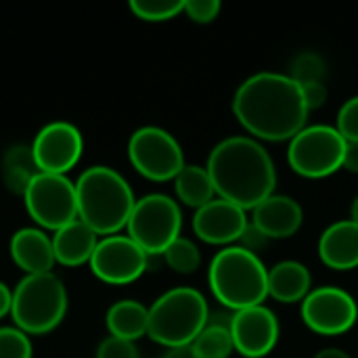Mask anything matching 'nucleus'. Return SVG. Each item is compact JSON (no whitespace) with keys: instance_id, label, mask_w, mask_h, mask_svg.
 <instances>
[{"instance_id":"1","label":"nucleus","mask_w":358,"mask_h":358,"mask_svg":"<svg viewBox=\"0 0 358 358\" xmlns=\"http://www.w3.org/2000/svg\"><path fill=\"white\" fill-rule=\"evenodd\" d=\"M237 122L256 141H292L306 128L308 105L302 86L287 73L260 71L239 84L233 96Z\"/></svg>"},{"instance_id":"2","label":"nucleus","mask_w":358,"mask_h":358,"mask_svg":"<svg viewBox=\"0 0 358 358\" xmlns=\"http://www.w3.org/2000/svg\"><path fill=\"white\" fill-rule=\"evenodd\" d=\"M216 197L227 199L245 212L254 210L275 193L277 168L271 153L252 136H229L220 141L206 166Z\"/></svg>"},{"instance_id":"3","label":"nucleus","mask_w":358,"mask_h":358,"mask_svg":"<svg viewBox=\"0 0 358 358\" xmlns=\"http://www.w3.org/2000/svg\"><path fill=\"white\" fill-rule=\"evenodd\" d=\"M78 218L99 237L120 235L134 210L136 197L128 180L109 166H90L76 180Z\"/></svg>"},{"instance_id":"4","label":"nucleus","mask_w":358,"mask_h":358,"mask_svg":"<svg viewBox=\"0 0 358 358\" xmlns=\"http://www.w3.org/2000/svg\"><path fill=\"white\" fill-rule=\"evenodd\" d=\"M208 281L214 298L231 310L260 306L268 298V268L264 262L239 248H222L210 262Z\"/></svg>"},{"instance_id":"5","label":"nucleus","mask_w":358,"mask_h":358,"mask_svg":"<svg viewBox=\"0 0 358 358\" xmlns=\"http://www.w3.org/2000/svg\"><path fill=\"white\" fill-rule=\"evenodd\" d=\"M208 319L210 308L199 289L174 287L149 306L147 336L166 350L191 346L208 325Z\"/></svg>"},{"instance_id":"6","label":"nucleus","mask_w":358,"mask_h":358,"mask_svg":"<svg viewBox=\"0 0 358 358\" xmlns=\"http://www.w3.org/2000/svg\"><path fill=\"white\" fill-rule=\"evenodd\" d=\"M67 308V289L55 273L25 275L13 289L10 319L29 338L55 331L65 321Z\"/></svg>"},{"instance_id":"7","label":"nucleus","mask_w":358,"mask_h":358,"mask_svg":"<svg viewBox=\"0 0 358 358\" xmlns=\"http://www.w3.org/2000/svg\"><path fill=\"white\" fill-rule=\"evenodd\" d=\"M182 212L178 201L164 193H149L136 199L126 224V235L141 245L147 256H162L180 237Z\"/></svg>"},{"instance_id":"8","label":"nucleus","mask_w":358,"mask_h":358,"mask_svg":"<svg viewBox=\"0 0 358 358\" xmlns=\"http://www.w3.org/2000/svg\"><path fill=\"white\" fill-rule=\"evenodd\" d=\"M346 145V138L336 126L313 124L289 141L287 162L304 178H325L342 168Z\"/></svg>"},{"instance_id":"9","label":"nucleus","mask_w":358,"mask_h":358,"mask_svg":"<svg viewBox=\"0 0 358 358\" xmlns=\"http://www.w3.org/2000/svg\"><path fill=\"white\" fill-rule=\"evenodd\" d=\"M25 212L38 229L55 233L78 220L76 182L61 174L38 172L21 195Z\"/></svg>"},{"instance_id":"10","label":"nucleus","mask_w":358,"mask_h":358,"mask_svg":"<svg viewBox=\"0 0 358 358\" xmlns=\"http://www.w3.org/2000/svg\"><path fill=\"white\" fill-rule=\"evenodd\" d=\"M128 159L141 176L153 182L174 180L187 166L180 143L159 126H143L132 132Z\"/></svg>"},{"instance_id":"11","label":"nucleus","mask_w":358,"mask_h":358,"mask_svg":"<svg viewBox=\"0 0 358 358\" xmlns=\"http://www.w3.org/2000/svg\"><path fill=\"white\" fill-rule=\"evenodd\" d=\"M88 266L107 285H128L143 277L149 266V256L128 235H109L99 239Z\"/></svg>"},{"instance_id":"12","label":"nucleus","mask_w":358,"mask_h":358,"mask_svg":"<svg viewBox=\"0 0 358 358\" xmlns=\"http://www.w3.org/2000/svg\"><path fill=\"white\" fill-rule=\"evenodd\" d=\"M300 315L310 331L319 336H342L357 325L358 304L346 289L323 285L304 298Z\"/></svg>"},{"instance_id":"13","label":"nucleus","mask_w":358,"mask_h":358,"mask_svg":"<svg viewBox=\"0 0 358 358\" xmlns=\"http://www.w3.org/2000/svg\"><path fill=\"white\" fill-rule=\"evenodd\" d=\"M29 147L38 172L67 176L82 159L84 136L78 126L57 120L42 126Z\"/></svg>"},{"instance_id":"14","label":"nucleus","mask_w":358,"mask_h":358,"mask_svg":"<svg viewBox=\"0 0 358 358\" xmlns=\"http://www.w3.org/2000/svg\"><path fill=\"white\" fill-rule=\"evenodd\" d=\"M279 319L277 315L260 304L233 313L231 317V336L235 352L245 358L268 357L279 342Z\"/></svg>"},{"instance_id":"15","label":"nucleus","mask_w":358,"mask_h":358,"mask_svg":"<svg viewBox=\"0 0 358 358\" xmlns=\"http://www.w3.org/2000/svg\"><path fill=\"white\" fill-rule=\"evenodd\" d=\"M248 224V212L220 197L195 210L193 216V233L210 245L229 248L231 243H237Z\"/></svg>"},{"instance_id":"16","label":"nucleus","mask_w":358,"mask_h":358,"mask_svg":"<svg viewBox=\"0 0 358 358\" xmlns=\"http://www.w3.org/2000/svg\"><path fill=\"white\" fill-rule=\"evenodd\" d=\"M8 254L23 275H46L52 273L57 264L52 237L38 227H23L15 231L8 241Z\"/></svg>"},{"instance_id":"17","label":"nucleus","mask_w":358,"mask_h":358,"mask_svg":"<svg viewBox=\"0 0 358 358\" xmlns=\"http://www.w3.org/2000/svg\"><path fill=\"white\" fill-rule=\"evenodd\" d=\"M304 220L302 206L287 195L273 193L262 203L252 210L250 222L260 229L268 239H287L294 237Z\"/></svg>"},{"instance_id":"18","label":"nucleus","mask_w":358,"mask_h":358,"mask_svg":"<svg viewBox=\"0 0 358 358\" xmlns=\"http://www.w3.org/2000/svg\"><path fill=\"white\" fill-rule=\"evenodd\" d=\"M319 258L325 266L334 271H352L358 266V224L348 220H338L329 224L317 245Z\"/></svg>"},{"instance_id":"19","label":"nucleus","mask_w":358,"mask_h":358,"mask_svg":"<svg viewBox=\"0 0 358 358\" xmlns=\"http://www.w3.org/2000/svg\"><path fill=\"white\" fill-rule=\"evenodd\" d=\"M50 237H52V250H55L57 264L69 266V268L88 264L96 250V243L101 239L80 218L69 222L67 227L55 231Z\"/></svg>"},{"instance_id":"20","label":"nucleus","mask_w":358,"mask_h":358,"mask_svg":"<svg viewBox=\"0 0 358 358\" xmlns=\"http://www.w3.org/2000/svg\"><path fill=\"white\" fill-rule=\"evenodd\" d=\"M313 292V275L298 260H283L268 268V296L281 304L304 302Z\"/></svg>"},{"instance_id":"21","label":"nucleus","mask_w":358,"mask_h":358,"mask_svg":"<svg viewBox=\"0 0 358 358\" xmlns=\"http://www.w3.org/2000/svg\"><path fill=\"white\" fill-rule=\"evenodd\" d=\"M105 325L109 336L136 342L149 331V308L138 300H120L109 306Z\"/></svg>"},{"instance_id":"22","label":"nucleus","mask_w":358,"mask_h":358,"mask_svg":"<svg viewBox=\"0 0 358 358\" xmlns=\"http://www.w3.org/2000/svg\"><path fill=\"white\" fill-rule=\"evenodd\" d=\"M174 191L178 201H182L189 208H203L206 203H210L212 199H216V189L214 182L208 174V170L203 166H195V164H187L178 176L174 178Z\"/></svg>"},{"instance_id":"23","label":"nucleus","mask_w":358,"mask_h":358,"mask_svg":"<svg viewBox=\"0 0 358 358\" xmlns=\"http://www.w3.org/2000/svg\"><path fill=\"white\" fill-rule=\"evenodd\" d=\"M0 174H2V182L6 185V189L10 193L23 195L29 180L38 174V168H36V162L31 155V147L15 145V147L6 149V153L2 155V164H0Z\"/></svg>"},{"instance_id":"24","label":"nucleus","mask_w":358,"mask_h":358,"mask_svg":"<svg viewBox=\"0 0 358 358\" xmlns=\"http://www.w3.org/2000/svg\"><path fill=\"white\" fill-rule=\"evenodd\" d=\"M191 348H193L197 358H229L235 352L231 327L229 325H216V323L208 321V325L195 338Z\"/></svg>"},{"instance_id":"25","label":"nucleus","mask_w":358,"mask_h":358,"mask_svg":"<svg viewBox=\"0 0 358 358\" xmlns=\"http://www.w3.org/2000/svg\"><path fill=\"white\" fill-rule=\"evenodd\" d=\"M162 256L166 264L178 275H193L201 266V252L187 237H178L174 243L168 245V250Z\"/></svg>"},{"instance_id":"26","label":"nucleus","mask_w":358,"mask_h":358,"mask_svg":"<svg viewBox=\"0 0 358 358\" xmlns=\"http://www.w3.org/2000/svg\"><path fill=\"white\" fill-rule=\"evenodd\" d=\"M287 76L296 84H300V86H306V84H323V80L327 76L325 59L319 52L304 50V52H300V55L294 57L292 69H289Z\"/></svg>"},{"instance_id":"27","label":"nucleus","mask_w":358,"mask_h":358,"mask_svg":"<svg viewBox=\"0 0 358 358\" xmlns=\"http://www.w3.org/2000/svg\"><path fill=\"white\" fill-rule=\"evenodd\" d=\"M130 10L141 21L162 23L185 13V0H132Z\"/></svg>"},{"instance_id":"28","label":"nucleus","mask_w":358,"mask_h":358,"mask_svg":"<svg viewBox=\"0 0 358 358\" xmlns=\"http://www.w3.org/2000/svg\"><path fill=\"white\" fill-rule=\"evenodd\" d=\"M0 358H34L31 338L15 325L0 327Z\"/></svg>"},{"instance_id":"29","label":"nucleus","mask_w":358,"mask_h":358,"mask_svg":"<svg viewBox=\"0 0 358 358\" xmlns=\"http://www.w3.org/2000/svg\"><path fill=\"white\" fill-rule=\"evenodd\" d=\"M336 128L346 138V143H358V94L350 96L340 107Z\"/></svg>"},{"instance_id":"30","label":"nucleus","mask_w":358,"mask_h":358,"mask_svg":"<svg viewBox=\"0 0 358 358\" xmlns=\"http://www.w3.org/2000/svg\"><path fill=\"white\" fill-rule=\"evenodd\" d=\"M94 358H141V352L136 348V342H128V340L107 336L96 346Z\"/></svg>"},{"instance_id":"31","label":"nucleus","mask_w":358,"mask_h":358,"mask_svg":"<svg viewBox=\"0 0 358 358\" xmlns=\"http://www.w3.org/2000/svg\"><path fill=\"white\" fill-rule=\"evenodd\" d=\"M220 8L218 0H185V15L195 23H212Z\"/></svg>"},{"instance_id":"32","label":"nucleus","mask_w":358,"mask_h":358,"mask_svg":"<svg viewBox=\"0 0 358 358\" xmlns=\"http://www.w3.org/2000/svg\"><path fill=\"white\" fill-rule=\"evenodd\" d=\"M268 241H271V239H268L260 229H256V227L250 222V224H248V229L243 231V235L239 237L237 245L258 256V252H262V250L268 245Z\"/></svg>"},{"instance_id":"33","label":"nucleus","mask_w":358,"mask_h":358,"mask_svg":"<svg viewBox=\"0 0 358 358\" xmlns=\"http://www.w3.org/2000/svg\"><path fill=\"white\" fill-rule=\"evenodd\" d=\"M302 92H304V101H306L310 111L321 109L327 101V86L325 84H306V86H302Z\"/></svg>"},{"instance_id":"34","label":"nucleus","mask_w":358,"mask_h":358,"mask_svg":"<svg viewBox=\"0 0 358 358\" xmlns=\"http://www.w3.org/2000/svg\"><path fill=\"white\" fill-rule=\"evenodd\" d=\"M344 170L358 174V143H348L346 145V153H344Z\"/></svg>"},{"instance_id":"35","label":"nucleus","mask_w":358,"mask_h":358,"mask_svg":"<svg viewBox=\"0 0 358 358\" xmlns=\"http://www.w3.org/2000/svg\"><path fill=\"white\" fill-rule=\"evenodd\" d=\"M10 306H13V289L0 281V321L4 317H10Z\"/></svg>"},{"instance_id":"36","label":"nucleus","mask_w":358,"mask_h":358,"mask_svg":"<svg viewBox=\"0 0 358 358\" xmlns=\"http://www.w3.org/2000/svg\"><path fill=\"white\" fill-rule=\"evenodd\" d=\"M162 358H197L191 346H182V348H170L166 350V355Z\"/></svg>"},{"instance_id":"37","label":"nucleus","mask_w":358,"mask_h":358,"mask_svg":"<svg viewBox=\"0 0 358 358\" xmlns=\"http://www.w3.org/2000/svg\"><path fill=\"white\" fill-rule=\"evenodd\" d=\"M315 358H352L346 350H342V348H323V350H319Z\"/></svg>"},{"instance_id":"38","label":"nucleus","mask_w":358,"mask_h":358,"mask_svg":"<svg viewBox=\"0 0 358 358\" xmlns=\"http://www.w3.org/2000/svg\"><path fill=\"white\" fill-rule=\"evenodd\" d=\"M350 220H352V222H357V224H358V195L355 197L352 206H350Z\"/></svg>"}]
</instances>
